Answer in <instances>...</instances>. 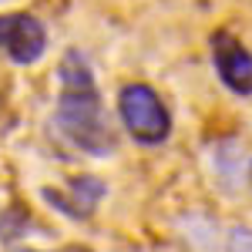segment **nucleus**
Instances as JSON below:
<instances>
[{
    "label": "nucleus",
    "instance_id": "nucleus-1",
    "mask_svg": "<svg viewBox=\"0 0 252 252\" xmlns=\"http://www.w3.org/2000/svg\"><path fill=\"white\" fill-rule=\"evenodd\" d=\"M58 78L61 91H58V108H54V125L61 128V135L88 155L115 152V131L104 118V104H101L88 61L78 51H67L61 58Z\"/></svg>",
    "mask_w": 252,
    "mask_h": 252
},
{
    "label": "nucleus",
    "instance_id": "nucleus-2",
    "mask_svg": "<svg viewBox=\"0 0 252 252\" xmlns=\"http://www.w3.org/2000/svg\"><path fill=\"white\" fill-rule=\"evenodd\" d=\"M118 118L138 145H161L172 135V115L152 84L131 81L118 91Z\"/></svg>",
    "mask_w": 252,
    "mask_h": 252
},
{
    "label": "nucleus",
    "instance_id": "nucleus-3",
    "mask_svg": "<svg viewBox=\"0 0 252 252\" xmlns=\"http://www.w3.org/2000/svg\"><path fill=\"white\" fill-rule=\"evenodd\" d=\"M0 51L14 64H37L47 51V31L34 14L27 10H10L0 14Z\"/></svg>",
    "mask_w": 252,
    "mask_h": 252
},
{
    "label": "nucleus",
    "instance_id": "nucleus-4",
    "mask_svg": "<svg viewBox=\"0 0 252 252\" xmlns=\"http://www.w3.org/2000/svg\"><path fill=\"white\" fill-rule=\"evenodd\" d=\"M212 64L229 91L252 94V51L229 31L212 34Z\"/></svg>",
    "mask_w": 252,
    "mask_h": 252
},
{
    "label": "nucleus",
    "instance_id": "nucleus-5",
    "mask_svg": "<svg viewBox=\"0 0 252 252\" xmlns=\"http://www.w3.org/2000/svg\"><path fill=\"white\" fill-rule=\"evenodd\" d=\"M44 198L71 219H88L104 198V182L94 175H81V178H71L67 189H44Z\"/></svg>",
    "mask_w": 252,
    "mask_h": 252
},
{
    "label": "nucleus",
    "instance_id": "nucleus-6",
    "mask_svg": "<svg viewBox=\"0 0 252 252\" xmlns=\"http://www.w3.org/2000/svg\"><path fill=\"white\" fill-rule=\"evenodd\" d=\"M229 252H252V229H235L229 235Z\"/></svg>",
    "mask_w": 252,
    "mask_h": 252
},
{
    "label": "nucleus",
    "instance_id": "nucleus-7",
    "mask_svg": "<svg viewBox=\"0 0 252 252\" xmlns=\"http://www.w3.org/2000/svg\"><path fill=\"white\" fill-rule=\"evenodd\" d=\"M14 252H37V249H14ZM54 252H91L84 246H64V249H54Z\"/></svg>",
    "mask_w": 252,
    "mask_h": 252
},
{
    "label": "nucleus",
    "instance_id": "nucleus-8",
    "mask_svg": "<svg viewBox=\"0 0 252 252\" xmlns=\"http://www.w3.org/2000/svg\"><path fill=\"white\" fill-rule=\"evenodd\" d=\"M249 178H252V165H249Z\"/></svg>",
    "mask_w": 252,
    "mask_h": 252
}]
</instances>
